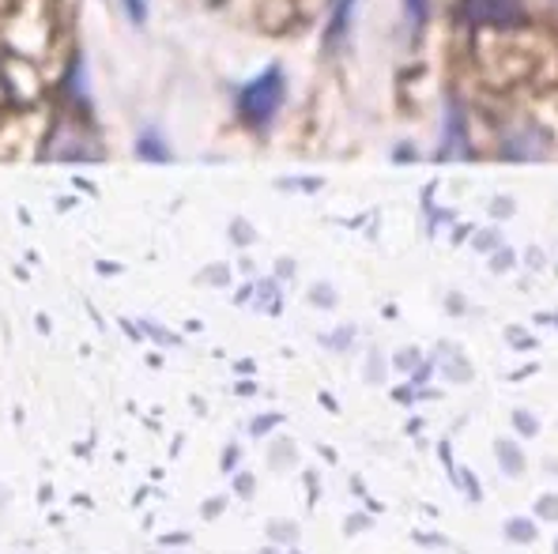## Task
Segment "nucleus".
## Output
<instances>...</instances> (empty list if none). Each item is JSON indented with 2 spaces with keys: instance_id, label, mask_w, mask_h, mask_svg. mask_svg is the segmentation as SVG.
<instances>
[{
  "instance_id": "f257e3e1",
  "label": "nucleus",
  "mask_w": 558,
  "mask_h": 554,
  "mask_svg": "<svg viewBox=\"0 0 558 554\" xmlns=\"http://www.w3.org/2000/svg\"><path fill=\"white\" fill-rule=\"evenodd\" d=\"M279 95H283V79H279V72L272 69L260 79H253V84L242 91V118L253 121V125H265V121L276 113Z\"/></svg>"
},
{
  "instance_id": "20e7f679",
  "label": "nucleus",
  "mask_w": 558,
  "mask_h": 554,
  "mask_svg": "<svg viewBox=\"0 0 558 554\" xmlns=\"http://www.w3.org/2000/svg\"><path fill=\"white\" fill-rule=\"evenodd\" d=\"M129 12H133V20H144V0H129Z\"/></svg>"
},
{
  "instance_id": "f03ea898",
  "label": "nucleus",
  "mask_w": 558,
  "mask_h": 554,
  "mask_svg": "<svg viewBox=\"0 0 558 554\" xmlns=\"http://www.w3.org/2000/svg\"><path fill=\"white\" fill-rule=\"evenodd\" d=\"M468 20L475 23H517L521 20V4L517 0H464Z\"/></svg>"
},
{
  "instance_id": "7ed1b4c3",
  "label": "nucleus",
  "mask_w": 558,
  "mask_h": 554,
  "mask_svg": "<svg viewBox=\"0 0 558 554\" xmlns=\"http://www.w3.org/2000/svg\"><path fill=\"white\" fill-rule=\"evenodd\" d=\"M404 4H408V15H412V23L426 20V0H404Z\"/></svg>"
}]
</instances>
